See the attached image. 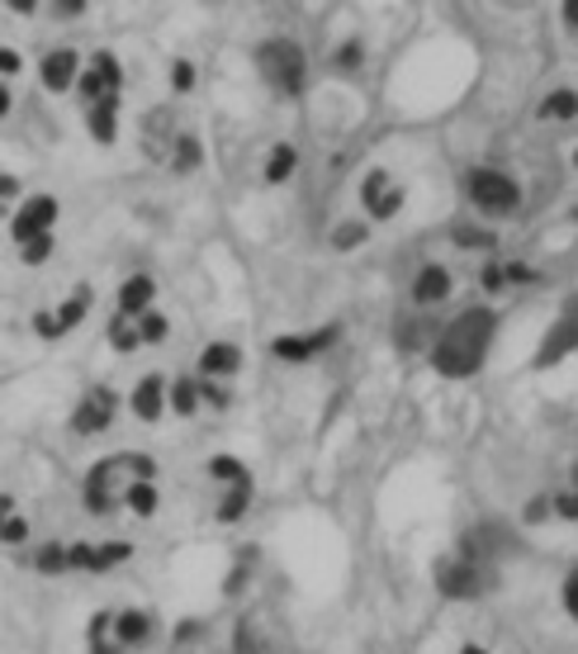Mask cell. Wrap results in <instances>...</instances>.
I'll use <instances>...</instances> for the list:
<instances>
[{
  "label": "cell",
  "instance_id": "6da1fadb",
  "mask_svg": "<svg viewBox=\"0 0 578 654\" xmlns=\"http://www.w3.org/2000/svg\"><path fill=\"white\" fill-rule=\"evenodd\" d=\"M493 338H498V313L493 309H465L460 318L441 328V338L432 346V365L437 375L445 380H470L484 371L488 351H493Z\"/></svg>",
  "mask_w": 578,
  "mask_h": 654
},
{
  "label": "cell",
  "instance_id": "7a4b0ae2",
  "mask_svg": "<svg viewBox=\"0 0 578 654\" xmlns=\"http://www.w3.org/2000/svg\"><path fill=\"white\" fill-rule=\"evenodd\" d=\"M143 479L157 484V460L153 456H138V450H119V456H105L95 460V469L81 484V498H86V512L91 517H109L119 502L128 498V489Z\"/></svg>",
  "mask_w": 578,
  "mask_h": 654
},
{
  "label": "cell",
  "instance_id": "3957f363",
  "mask_svg": "<svg viewBox=\"0 0 578 654\" xmlns=\"http://www.w3.org/2000/svg\"><path fill=\"white\" fill-rule=\"evenodd\" d=\"M256 72L275 95H304L308 86V58L294 39H266L256 48Z\"/></svg>",
  "mask_w": 578,
  "mask_h": 654
},
{
  "label": "cell",
  "instance_id": "277c9868",
  "mask_svg": "<svg viewBox=\"0 0 578 654\" xmlns=\"http://www.w3.org/2000/svg\"><path fill=\"white\" fill-rule=\"evenodd\" d=\"M488 583H493V560L470 556V550H460L455 560L437 564V589H441V598H451V602H470V598L484 593Z\"/></svg>",
  "mask_w": 578,
  "mask_h": 654
},
{
  "label": "cell",
  "instance_id": "5b68a950",
  "mask_svg": "<svg viewBox=\"0 0 578 654\" xmlns=\"http://www.w3.org/2000/svg\"><path fill=\"white\" fill-rule=\"evenodd\" d=\"M465 190H470L474 209L484 218H507V214H517V205H522V186L507 172H498V166H479V172H470Z\"/></svg>",
  "mask_w": 578,
  "mask_h": 654
},
{
  "label": "cell",
  "instance_id": "8992f818",
  "mask_svg": "<svg viewBox=\"0 0 578 654\" xmlns=\"http://www.w3.org/2000/svg\"><path fill=\"white\" fill-rule=\"evenodd\" d=\"M209 475L223 484V498H219V522H242L246 508H252V475L238 456H213L209 460Z\"/></svg>",
  "mask_w": 578,
  "mask_h": 654
},
{
  "label": "cell",
  "instance_id": "52a82bcc",
  "mask_svg": "<svg viewBox=\"0 0 578 654\" xmlns=\"http://www.w3.org/2000/svg\"><path fill=\"white\" fill-rule=\"evenodd\" d=\"M574 351H578V294L565 299V309H559L555 323L545 328L540 351H536V371H550V365H559L565 356H574Z\"/></svg>",
  "mask_w": 578,
  "mask_h": 654
},
{
  "label": "cell",
  "instance_id": "ba28073f",
  "mask_svg": "<svg viewBox=\"0 0 578 654\" xmlns=\"http://www.w3.org/2000/svg\"><path fill=\"white\" fill-rule=\"evenodd\" d=\"M119 86H124V66H119V58H114L109 48H101V53L86 62L81 81H76V100L91 110V105H101V100L119 95Z\"/></svg>",
  "mask_w": 578,
  "mask_h": 654
},
{
  "label": "cell",
  "instance_id": "9c48e42d",
  "mask_svg": "<svg viewBox=\"0 0 578 654\" xmlns=\"http://www.w3.org/2000/svg\"><path fill=\"white\" fill-rule=\"evenodd\" d=\"M114 413H119V398H114V390H105V384H91V390L81 394V404L72 408V427L81 436H101L114 423Z\"/></svg>",
  "mask_w": 578,
  "mask_h": 654
},
{
  "label": "cell",
  "instance_id": "30bf717a",
  "mask_svg": "<svg viewBox=\"0 0 578 654\" xmlns=\"http://www.w3.org/2000/svg\"><path fill=\"white\" fill-rule=\"evenodd\" d=\"M86 309H91V284H76V290L62 299L57 309H43L34 318V332H39V338H62V332H72L81 318H86Z\"/></svg>",
  "mask_w": 578,
  "mask_h": 654
},
{
  "label": "cell",
  "instance_id": "8fae6325",
  "mask_svg": "<svg viewBox=\"0 0 578 654\" xmlns=\"http://www.w3.org/2000/svg\"><path fill=\"white\" fill-rule=\"evenodd\" d=\"M53 218H57V199H53V195H34V199H24V209L10 218V238L20 242V247H29L34 238H48Z\"/></svg>",
  "mask_w": 578,
  "mask_h": 654
},
{
  "label": "cell",
  "instance_id": "7c38bea8",
  "mask_svg": "<svg viewBox=\"0 0 578 654\" xmlns=\"http://www.w3.org/2000/svg\"><path fill=\"white\" fill-rule=\"evenodd\" d=\"M360 199H366V214L375 218V224H385V218H393L403 209V186H393V176L385 172V166H375V172L366 176V186H360Z\"/></svg>",
  "mask_w": 578,
  "mask_h": 654
},
{
  "label": "cell",
  "instance_id": "4fadbf2b",
  "mask_svg": "<svg viewBox=\"0 0 578 654\" xmlns=\"http://www.w3.org/2000/svg\"><path fill=\"white\" fill-rule=\"evenodd\" d=\"M341 342V328H318V332H294V338H275L271 351L280 361H313V356H323V351H333Z\"/></svg>",
  "mask_w": 578,
  "mask_h": 654
},
{
  "label": "cell",
  "instance_id": "5bb4252c",
  "mask_svg": "<svg viewBox=\"0 0 578 654\" xmlns=\"http://www.w3.org/2000/svg\"><path fill=\"white\" fill-rule=\"evenodd\" d=\"M81 58H76V48H53L43 62H39V76H43V86L53 91V95H67L76 91V81H81Z\"/></svg>",
  "mask_w": 578,
  "mask_h": 654
},
{
  "label": "cell",
  "instance_id": "9a60e30c",
  "mask_svg": "<svg viewBox=\"0 0 578 654\" xmlns=\"http://www.w3.org/2000/svg\"><path fill=\"white\" fill-rule=\"evenodd\" d=\"M451 271L445 266H422L418 276H412V304H422V309H437L451 299Z\"/></svg>",
  "mask_w": 578,
  "mask_h": 654
},
{
  "label": "cell",
  "instance_id": "2e32d148",
  "mask_svg": "<svg viewBox=\"0 0 578 654\" xmlns=\"http://www.w3.org/2000/svg\"><path fill=\"white\" fill-rule=\"evenodd\" d=\"M167 404H171V390H167V380H161V375H147V380H138V390H134V413L143 417V423H157V417L167 413Z\"/></svg>",
  "mask_w": 578,
  "mask_h": 654
},
{
  "label": "cell",
  "instance_id": "e0dca14e",
  "mask_svg": "<svg viewBox=\"0 0 578 654\" xmlns=\"http://www.w3.org/2000/svg\"><path fill=\"white\" fill-rule=\"evenodd\" d=\"M153 612H138V608H128V612H114V635H119V645L124 650H134L143 641H153Z\"/></svg>",
  "mask_w": 578,
  "mask_h": 654
},
{
  "label": "cell",
  "instance_id": "ac0fdd59",
  "mask_svg": "<svg viewBox=\"0 0 578 654\" xmlns=\"http://www.w3.org/2000/svg\"><path fill=\"white\" fill-rule=\"evenodd\" d=\"M238 365H242V351L233 342H213L200 356V375L204 380H228V375H238Z\"/></svg>",
  "mask_w": 578,
  "mask_h": 654
},
{
  "label": "cell",
  "instance_id": "d6986e66",
  "mask_svg": "<svg viewBox=\"0 0 578 654\" xmlns=\"http://www.w3.org/2000/svg\"><path fill=\"white\" fill-rule=\"evenodd\" d=\"M86 128H91V138L101 143V147L119 138V95L101 100V105H91L86 110Z\"/></svg>",
  "mask_w": 578,
  "mask_h": 654
},
{
  "label": "cell",
  "instance_id": "ffe728a7",
  "mask_svg": "<svg viewBox=\"0 0 578 654\" xmlns=\"http://www.w3.org/2000/svg\"><path fill=\"white\" fill-rule=\"evenodd\" d=\"M153 299H157L153 276H128L119 284V313H153Z\"/></svg>",
  "mask_w": 578,
  "mask_h": 654
},
{
  "label": "cell",
  "instance_id": "44dd1931",
  "mask_svg": "<svg viewBox=\"0 0 578 654\" xmlns=\"http://www.w3.org/2000/svg\"><path fill=\"white\" fill-rule=\"evenodd\" d=\"M299 172V147H290V143H275L271 147V157H266V180L271 186H285V180Z\"/></svg>",
  "mask_w": 578,
  "mask_h": 654
},
{
  "label": "cell",
  "instance_id": "7402d4cb",
  "mask_svg": "<svg viewBox=\"0 0 578 654\" xmlns=\"http://www.w3.org/2000/svg\"><path fill=\"white\" fill-rule=\"evenodd\" d=\"M91 654H124L119 645V635H114V612H95L91 616Z\"/></svg>",
  "mask_w": 578,
  "mask_h": 654
},
{
  "label": "cell",
  "instance_id": "603a6c76",
  "mask_svg": "<svg viewBox=\"0 0 578 654\" xmlns=\"http://www.w3.org/2000/svg\"><path fill=\"white\" fill-rule=\"evenodd\" d=\"M540 120H578V91H569V86H559V91H550L540 100Z\"/></svg>",
  "mask_w": 578,
  "mask_h": 654
},
{
  "label": "cell",
  "instance_id": "cb8c5ba5",
  "mask_svg": "<svg viewBox=\"0 0 578 654\" xmlns=\"http://www.w3.org/2000/svg\"><path fill=\"white\" fill-rule=\"evenodd\" d=\"M200 404H204L200 380H176V384H171V408H176L180 417H195V413H200Z\"/></svg>",
  "mask_w": 578,
  "mask_h": 654
},
{
  "label": "cell",
  "instance_id": "d4e9b609",
  "mask_svg": "<svg viewBox=\"0 0 578 654\" xmlns=\"http://www.w3.org/2000/svg\"><path fill=\"white\" fill-rule=\"evenodd\" d=\"M204 162V147H200V138L195 133H180L176 138V147H171V166L176 172H195V166Z\"/></svg>",
  "mask_w": 578,
  "mask_h": 654
},
{
  "label": "cell",
  "instance_id": "484cf974",
  "mask_svg": "<svg viewBox=\"0 0 578 654\" xmlns=\"http://www.w3.org/2000/svg\"><path fill=\"white\" fill-rule=\"evenodd\" d=\"M128 508H134L138 517H153L157 512V484L153 479H143V484H134V489H128Z\"/></svg>",
  "mask_w": 578,
  "mask_h": 654
},
{
  "label": "cell",
  "instance_id": "4316f807",
  "mask_svg": "<svg viewBox=\"0 0 578 654\" xmlns=\"http://www.w3.org/2000/svg\"><path fill=\"white\" fill-rule=\"evenodd\" d=\"M34 564L43 569V574H67V546H62V541H53V546H43Z\"/></svg>",
  "mask_w": 578,
  "mask_h": 654
},
{
  "label": "cell",
  "instance_id": "83f0119b",
  "mask_svg": "<svg viewBox=\"0 0 578 654\" xmlns=\"http://www.w3.org/2000/svg\"><path fill=\"white\" fill-rule=\"evenodd\" d=\"M171 91L176 95H190L195 91V62H186V58L171 62Z\"/></svg>",
  "mask_w": 578,
  "mask_h": 654
},
{
  "label": "cell",
  "instance_id": "f1b7e54d",
  "mask_svg": "<svg viewBox=\"0 0 578 654\" xmlns=\"http://www.w3.org/2000/svg\"><path fill=\"white\" fill-rule=\"evenodd\" d=\"M360 242H366V228H360V224H341V228L333 232V247H337V251H351V247H360Z\"/></svg>",
  "mask_w": 578,
  "mask_h": 654
},
{
  "label": "cell",
  "instance_id": "f546056e",
  "mask_svg": "<svg viewBox=\"0 0 578 654\" xmlns=\"http://www.w3.org/2000/svg\"><path fill=\"white\" fill-rule=\"evenodd\" d=\"M479 284H484L488 294H503V290H507V266H493V261H488L484 276H479Z\"/></svg>",
  "mask_w": 578,
  "mask_h": 654
},
{
  "label": "cell",
  "instance_id": "4dcf8cb0",
  "mask_svg": "<svg viewBox=\"0 0 578 654\" xmlns=\"http://www.w3.org/2000/svg\"><path fill=\"white\" fill-rule=\"evenodd\" d=\"M559 598H565V612H569L574 622H578V564H574L569 574H565V589H559Z\"/></svg>",
  "mask_w": 578,
  "mask_h": 654
},
{
  "label": "cell",
  "instance_id": "1f68e13d",
  "mask_svg": "<svg viewBox=\"0 0 578 654\" xmlns=\"http://www.w3.org/2000/svg\"><path fill=\"white\" fill-rule=\"evenodd\" d=\"M161 338H167V318H161L157 309L143 313V342H161Z\"/></svg>",
  "mask_w": 578,
  "mask_h": 654
},
{
  "label": "cell",
  "instance_id": "d6a6232c",
  "mask_svg": "<svg viewBox=\"0 0 578 654\" xmlns=\"http://www.w3.org/2000/svg\"><path fill=\"white\" fill-rule=\"evenodd\" d=\"M20 251H24V261H29V266H43V261H48V251H53V232H48V238H34V242L20 247Z\"/></svg>",
  "mask_w": 578,
  "mask_h": 654
},
{
  "label": "cell",
  "instance_id": "836d02e7",
  "mask_svg": "<svg viewBox=\"0 0 578 654\" xmlns=\"http://www.w3.org/2000/svg\"><path fill=\"white\" fill-rule=\"evenodd\" d=\"M29 541V522H20V517H6V546H24Z\"/></svg>",
  "mask_w": 578,
  "mask_h": 654
},
{
  "label": "cell",
  "instance_id": "e575fe53",
  "mask_svg": "<svg viewBox=\"0 0 578 654\" xmlns=\"http://www.w3.org/2000/svg\"><path fill=\"white\" fill-rule=\"evenodd\" d=\"M555 517H565V522H578V489L555 498Z\"/></svg>",
  "mask_w": 578,
  "mask_h": 654
},
{
  "label": "cell",
  "instance_id": "d590c367",
  "mask_svg": "<svg viewBox=\"0 0 578 654\" xmlns=\"http://www.w3.org/2000/svg\"><path fill=\"white\" fill-rule=\"evenodd\" d=\"M455 242L460 247H493V238H488V232H479V228H460Z\"/></svg>",
  "mask_w": 578,
  "mask_h": 654
},
{
  "label": "cell",
  "instance_id": "8d00e7d4",
  "mask_svg": "<svg viewBox=\"0 0 578 654\" xmlns=\"http://www.w3.org/2000/svg\"><path fill=\"white\" fill-rule=\"evenodd\" d=\"M337 66H346V72H351V66H360V43H356V39H346V43H341Z\"/></svg>",
  "mask_w": 578,
  "mask_h": 654
},
{
  "label": "cell",
  "instance_id": "74e56055",
  "mask_svg": "<svg viewBox=\"0 0 578 654\" xmlns=\"http://www.w3.org/2000/svg\"><path fill=\"white\" fill-rule=\"evenodd\" d=\"M14 72H20V58H14V53H10V48H0V76H6V81H10Z\"/></svg>",
  "mask_w": 578,
  "mask_h": 654
},
{
  "label": "cell",
  "instance_id": "f35d334b",
  "mask_svg": "<svg viewBox=\"0 0 578 654\" xmlns=\"http://www.w3.org/2000/svg\"><path fill=\"white\" fill-rule=\"evenodd\" d=\"M559 10H565V24H574V29H578V0H565Z\"/></svg>",
  "mask_w": 578,
  "mask_h": 654
},
{
  "label": "cell",
  "instance_id": "ab89813d",
  "mask_svg": "<svg viewBox=\"0 0 578 654\" xmlns=\"http://www.w3.org/2000/svg\"><path fill=\"white\" fill-rule=\"evenodd\" d=\"M0 190H6V199H14V195H20V180L6 176V180H0Z\"/></svg>",
  "mask_w": 578,
  "mask_h": 654
},
{
  "label": "cell",
  "instance_id": "60d3db41",
  "mask_svg": "<svg viewBox=\"0 0 578 654\" xmlns=\"http://www.w3.org/2000/svg\"><path fill=\"white\" fill-rule=\"evenodd\" d=\"M460 654H488L484 645H465V650H460Z\"/></svg>",
  "mask_w": 578,
  "mask_h": 654
},
{
  "label": "cell",
  "instance_id": "b9f144b4",
  "mask_svg": "<svg viewBox=\"0 0 578 654\" xmlns=\"http://www.w3.org/2000/svg\"><path fill=\"white\" fill-rule=\"evenodd\" d=\"M574 218H578V209H574Z\"/></svg>",
  "mask_w": 578,
  "mask_h": 654
},
{
  "label": "cell",
  "instance_id": "7bdbcfd3",
  "mask_svg": "<svg viewBox=\"0 0 578 654\" xmlns=\"http://www.w3.org/2000/svg\"><path fill=\"white\" fill-rule=\"evenodd\" d=\"M574 162H578V153H574Z\"/></svg>",
  "mask_w": 578,
  "mask_h": 654
}]
</instances>
